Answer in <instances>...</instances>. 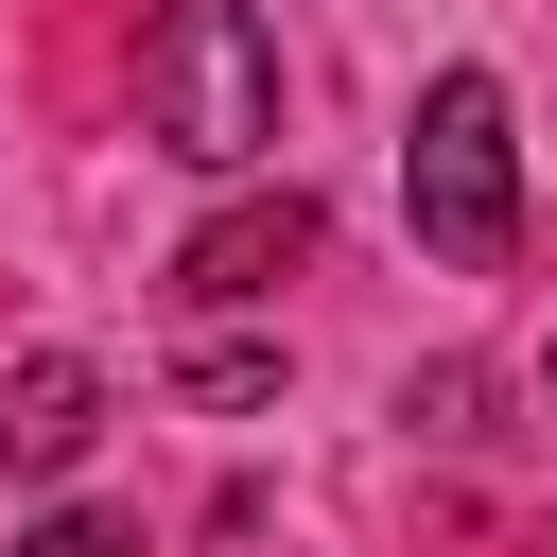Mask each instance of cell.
Listing matches in <instances>:
<instances>
[{
  "label": "cell",
  "mask_w": 557,
  "mask_h": 557,
  "mask_svg": "<svg viewBox=\"0 0 557 557\" xmlns=\"http://www.w3.org/2000/svg\"><path fill=\"white\" fill-rule=\"evenodd\" d=\"M191 400H226V418L278 400V348H191Z\"/></svg>",
  "instance_id": "5b68a950"
},
{
  "label": "cell",
  "mask_w": 557,
  "mask_h": 557,
  "mask_svg": "<svg viewBox=\"0 0 557 557\" xmlns=\"http://www.w3.org/2000/svg\"><path fill=\"white\" fill-rule=\"evenodd\" d=\"M87 435H104V366H87V348L0 366V487H70V470H87Z\"/></svg>",
  "instance_id": "3957f363"
},
{
  "label": "cell",
  "mask_w": 557,
  "mask_h": 557,
  "mask_svg": "<svg viewBox=\"0 0 557 557\" xmlns=\"http://www.w3.org/2000/svg\"><path fill=\"white\" fill-rule=\"evenodd\" d=\"M17 557H139V540H122V522H104V505H52V522H35V540H17Z\"/></svg>",
  "instance_id": "8992f818"
},
{
  "label": "cell",
  "mask_w": 557,
  "mask_h": 557,
  "mask_svg": "<svg viewBox=\"0 0 557 557\" xmlns=\"http://www.w3.org/2000/svg\"><path fill=\"white\" fill-rule=\"evenodd\" d=\"M296 261H313V191H244V209H209V226L174 244V296L226 313V296H278Z\"/></svg>",
  "instance_id": "277c9868"
},
{
  "label": "cell",
  "mask_w": 557,
  "mask_h": 557,
  "mask_svg": "<svg viewBox=\"0 0 557 557\" xmlns=\"http://www.w3.org/2000/svg\"><path fill=\"white\" fill-rule=\"evenodd\" d=\"M400 209H418V244H435L453 278H505V244H522V139H505V87H487V70H435V87H418Z\"/></svg>",
  "instance_id": "7a4b0ae2"
},
{
  "label": "cell",
  "mask_w": 557,
  "mask_h": 557,
  "mask_svg": "<svg viewBox=\"0 0 557 557\" xmlns=\"http://www.w3.org/2000/svg\"><path fill=\"white\" fill-rule=\"evenodd\" d=\"M139 139L191 174H261L278 157V35L261 0H139Z\"/></svg>",
  "instance_id": "6da1fadb"
}]
</instances>
